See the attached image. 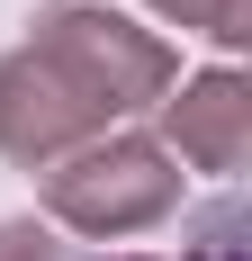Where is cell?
Instances as JSON below:
<instances>
[{"instance_id": "1", "label": "cell", "mask_w": 252, "mask_h": 261, "mask_svg": "<svg viewBox=\"0 0 252 261\" xmlns=\"http://www.w3.org/2000/svg\"><path fill=\"white\" fill-rule=\"evenodd\" d=\"M171 90V45L144 36L135 18H108V9H54L36 18L9 63H0V144L36 171L108 135L126 108H144Z\"/></svg>"}, {"instance_id": "2", "label": "cell", "mask_w": 252, "mask_h": 261, "mask_svg": "<svg viewBox=\"0 0 252 261\" xmlns=\"http://www.w3.org/2000/svg\"><path fill=\"white\" fill-rule=\"evenodd\" d=\"M45 198L63 225H81V234H135V225H153V216H171L180 198V171L162 144H90V153H72L63 171H45Z\"/></svg>"}, {"instance_id": "3", "label": "cell", "mask_w": 252, "mask_h": 261, "mask_svg": "<svg viewBox=\"0 0 252 261\" xmlns=\"http://www.w3.org/2000/svg\"><path fill=\"white\" fill-rule=\"evenodd\" d=\"M171 135H180V153H189V162L234 171V162H243V135H252V99H243V81H234V72L189 81V90L171 99Z\"/></svg>"}, {"instance_id": "4", "label": "cell", "mask_w": 252, "mask_h": 261, "mask_svg": "<svg viewBox=\"0 0 252 261\" xmlns=\"http://www.w3.org/2000/svg\"><path fill=\"white\" fill-rule=\"evenodd\" d=\"M117 261H171V252H117ZM180 261H243V216H234V207H216Z\"/></svg>"}, {"instance_id": "5", "label": "cell", "mask_w": 252, "mask_h": 261, "mask_svg": "<svg viewBox=\"0 0 252 261\" xmlns=\"http://www.w3.org/2000/svg\"><path fill=\"white\" fill-rule=\"evenodd\" d=\"M153 9H171L180 27H207L216 45H234V36H243V0H153Z\"/></svg>"}, {"instance_id": "6", "label": "cell", "mask_w": 252, "mask_h": 261, "mask_svg": "<svg viewBox=\"0 0 252 261\" xmlns=\"http://www.w3.org/2000/svg\"><path fill=\"white\" fill-rule=\"evenodd\" d=\"M0 261H63V252H54L45 225H9V234H0Z\"/></svg>"}]
</instances>
